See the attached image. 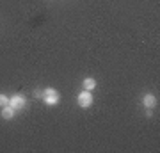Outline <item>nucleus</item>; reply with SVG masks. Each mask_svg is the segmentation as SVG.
<instances>
[{
    "instance_id": "obj_1",
    "label": "nucleus",
    "mask_w": 160,
    "mask_h": 153,
    "mask_svg": "<svg viewBox=\"0 0 160 153\" xmlns=\"http://www.w3.org/2000/svg\"><path fill=\"white\" fill-rule=\"evenodd\" d=\"M43 102L46 105H57L61 102V94H59L57 89H53V87H46L43 91Z\"/></svg>"
},
{
    "instance_id": "obj_2",
    "label": "nucleus",
    "mask_w": 160,
    "mask_h": 153,
    "mask_svg": "<svg viewBox=\"0 0 160 153\" xmlns=\"http://www.w3.org/2000/svg\"><path fill=\"white\" fill-rule=\"evenodd\" d=\"M77 102H78V105L82 109H87V107H91L92 105V94H91V91H82L78 94V98H77Z\"/></svg>"
},
{
    "instance_id": "obj_3",
    "label": "nucleus",
    "mask_w": 160,
    "mask_h": 153,
    "mask_svg": "<svg viewBox=\"0 0 160 153\" xmlns=\"http://www.w3.org/2000/svg\"><path fill=\"white\" fill-rule=\"evenodd\" d=\"M9 105H11L14 110H22V109L27 107V100H25L22 94H14L12 98H9Z\"/></svg>"
},
{
    "instance_id": "obj_4",
    "label": "nucleus",
    "mask_w": 160,
    "mask_h": 153,
    "mask_svg": "<svg viewBox=\"0 0 160 153\" xmlns=\"http://www.w3.org/2000/svg\"><path fill=\"white\" fill-rule=\"evenodd\" d=\"M0 116H2L4 119H12L14 116H16V110H14V109H12L11 105L7 103V105H4V107H2V112H0Z\"/></svg>"
},
{
    "instance_id": "obj_5",
    "label": "nucleus",
    "mask_w": 160,
    "mask_h": 153,
    "mask_svg": "<svg viewBox=\"0 0 160 153\" xmlns=\"http://www.w3.org/2000/svg\"><path fill=\"white\" fill-rule=\"evenodd\" d=\"M142 103L148 109H153V107H157V98H155L153 94H146V96L142 98Z\"/></svg>"
},
{
    "instance_id": "obj_6",
    "label": "nucleus",
    "mask_w": 160,
    "mask_h": 153,
    "mask_svg": "<svg viewBox=\"0 0 160 153\" xmlns=\"http://www.w3.org/2000/svg\"><path fill=\"white\" fill-rule=\"evenodd\" d=\"M82 85H84V89L86 91H92L94 87H96V80L92 79V77H87V79H84Z\"/></svg>"
},
{
    "instance_id": "obj_7",
    "label": "nucleus",
    "mask_w": 160,
    "mask_h": 153,
    "mask_svg": "<svg viewBox=\"0 0 160 153\" xmlns=\"http://www.w3.org/2000/svg\"><path fill=\"white\" fill-rule=\"evenodd\" d=\"M7 103H9V98L0 93V107H4V105H7Z\"/></svg>"
},
{
    "instance_id": "obj_8",
    "label": "nucleus",
    "mask_w": 160,
    "mask_h": 153,
    "mask_svg": "<svg viewBox=\"0 0 160 153\" xmlns=\"http://www.w3.org/2000/svg\"><path fill=\"white\" fill-rule=\"evenodd\" d=\"M34 96H36V98H43V91H39V89L34 91Z\"/></svg>"
}]
</instances>
